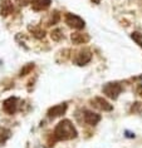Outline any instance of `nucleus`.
<instances>
[{"instance_id":"nucleus-1","label":"nucleus","mask_w":142,"mask_h":148,"mask_svg":"<svg viewBox=\"0 0 142 148\" xmlns=\"http://www.w3.org/2000/svg\"><path fill=\"white\" fill-rule=\"evenodd\" d=\"M78 136L77 129L69 119H63L54 128V140H69Z\"/></svg>"},{"instance_id":"nucleus-2","label":"nucleus","mask_w":142,"mask_h":148,"mask_svg":"<svg viewBox=\"0 0 142 148\" xmlns=\"http://www.w3.org/2000/svg\"><path fill=\"white\" fill-rule=\"evenodd\" d=\"M122 89H123L122 86L119 83H117V82L107 83V84H104L103 88H102L103 93L106 94L108 98H111V99H117L118 95L121 94Z\"/></svg>"},{"instance_id":"nucleus-3","label":"nucleus","mask_w":142,"mask_h":148,"mask_svg":"<svg viewBox=\"0 0 142 148\" xmlns=\"http://www.w3.org/2000/svg\"><path fill=\"white\" fill-rule=\"evenodd\" d=\"M64 21H65V24L68 25V27L73 28V29H77V30H79V29H83L84 25H85L84 20L82 19L81 16L76 15V14H72V13L65 14Z\"/></svg>"},{"instance_id":"nucleus-4","label":"nucleus","mask_w":142,"mask_h":148,"mask_svg":"<svg viewBox=\"0 0 142 148\" xmlns=\"http://www.w3.org/2000/svg\"><path fill=\"white\" fill-rule=\"evenodd\" d=\"M91 59H92V53L89 50L84 49V50L78 51L76 54V57L73 59V63L77 65H85L87 63L91 62Z\"/></svg>"},{"instance_id":"nucleus-5","label":"nucleus","mask_w":142,"mask_h":148,"mask_svg":"<svg viewBox=\"0 0 142 148\" xmlns=\"http://www.w3.org/2000/svg\"><path fill=\"white\" fill-rule=\"evenodd\" d=\"M67 110V104L65 103H62V104H57L48 110V117L50 119H55L57 117H61L62 114H64Z\"/></svg>"},{"instance_id":"nucleus-6","label":"nucleus","mask_w":142,"mask_h":148,"mask_svg":"<svg viewBox=\"0 0 142 148\" xmlns=\"http://www.w3.org/2000/svg\"><path fill=\"white\" fill-rule=\"evenodd\" d=\"M83 122L89 125H96L101 121V116L97 113H93L91 110H83Z\"/></svg>"},{"instance_id":"nucleus-7","label":"nucleus","mask_w":142,"mask_h":148,"mask_svg":"<svg viewBox=\"0 0 142 148\" xmlns=\"http://www.w3.org/2000/svg\"><path fill=\"white\" fill-rule=\"evenodd\" d=\"M92 104L96 107V108H98L101 110H104V112H110V110L113 109V106L110 104L106 99L101 98V97H96L94 99H92Z\"/></svg>"},{"instance_id":"nucleus-8","label":"nucleus","mask_w":142,"mask_h":148,"mask_svg":"<svg viewBox=\"0 0 142 148\" xmlns=\"http://www.w3.org/2000/svg\"><path fill=\"white\" fill-rule=\"evenodd\" d=\"M3 107H4V110L8 114H13L15 113V110L18 108V99L15 97H10L8 99H5L4 101V104H3Z\"/></svg>"},{"instance_id":"nucleus-9","label":"nucleus","mask_w":142,"mask_h":148,"mask_svg":"<svg viewBox=\"0 0 142 148\" xmlns=\"http://www.w3.org/2000/svg\"><path fill=\"white\" fill-rule=\"evenodd\" d=\"M52 4V0H33L32 3V8L35 12H43L47 10Z\"/></svg>"},{"instance_id":"nucleus-10","label":"nucleus","mask_w":142,"mask_h":148,"mask_svg":"<svg viewBox=\"0 0 142 148\" xmlns=\"http://www.w3.org/2000/svg\"><path fill=\"white\" fill-rule=\"evenodd\" d=\"M70 39H72L73 44H84L89 40V35L83 34V33H73Z\"/></svg>"},{"instance_id":"nucleus-11","label":"nucleus","mask_w":142,"mask_h":148,"mask_svg":"<svg viewBox=\"0 0 142 148\" xmlns=\"http://www.w3.org/2000/svg\"><path fill=\"white\" fill-rule=\"evenodd\" d=\"M0 8H1V15H9V14H12L14 12V6L12 4V1H9V0H4L3 1V4H0Z\"/></svg>"},{"instance_id":"nucleus-12","label":"nucleus","mask_w":142,"mask_h":148,"mask_svg":"<svg viewBox=\"0 0 142 148\" xmlns=\"http://www.w3.org/2000/svg\"><path fill=\"white\" fill-rule=\"evenodd\" d=\"M29 30H30L33 34H34L35 38H38V39H42L44 38V30L42 28H39V27H34V28H32V27H29Z\"/></svg>"},{"instance_id":"nucleus-13","label":"nucleus","mask_w":142,"mask_h":148,"mask_svg":"<svg viewBox=\"0 0 142 148\" xmlns=\"http://www.w3.org/2000/svg\"><path fill=\"white\" fill-rule=\"evenodd\" d=\"M9 137H10V131L9 129H6L4 127H0V143L5 142Z\"/></svg>"},{"instance_id":"nucleus-14","label":"nucleus","mask_w":142,"mask_h":148,"mask_svg":"<svg viewBox=\"0 0 142 148\" xmlns=\"http://www.w3.org/2000/svg\"><path fill=\"white\" fill-rule=\"evenodd\" d=\"M50 36H52V39L53 40H55V42H59L62 38H63V34H62V30L59 28H57V29H54L53 32H52V34H50Z\"/></svg>"},{"instance_id":"nucleus-15","label":"nucleus","mask_w":142,"mask_h":148,"mask_svg":"<svg viewBox=\"0 0 142 148\" xmlns=\"http://www.w3.org/2000/svg\"><path fill=\"white\" fill-rule=\"evenodd\" d=\"M131 38H132L134 42H136L137 45H140L142 47V34L141 33H138V32H133L132 34H131Z\"/></svg>"},{"instance_id":"nucleus-16","label":"nucleus","mask_w":142,"mask_h":148,"mask_svg":"<svg viewBox=\"0 0 142 148\" xmlns=\"http://www.w3.org/2000/svg\"><path fill=\"white\" fill-rule=\"evenodd\" d=\"M33 68H34V65H33V64H29V65L27 66V68L21 69V72H20V75H25V73H27V72H29V70H30V69H33Z\"/></svg>"},{"instance_id":"nucleus-17","label":"nucleus","mask_w":142,"mask_h":148,"mask_svg":"<svg viewBox=\"0 0 142 148\" xmlns=\"http://www.w3.org/2000/svg\"><path fill=\"white\" fill-rule=\"evenodd\" d=\"M17 3L19 5H27V4H29V3H33V0H17Z\"/></svg>"},{"instance_id":"nucleus-18","label":"nucleus","mask_w":142,"mask_h":148,"mask_svg":"<svg viewBox=\"0 0 142 148\" xmlns=\"http://www.w3.org/2000/svg\"><path fill=\"white\" fill-rule=\"evenodd\" d=\"M136 93H137V95L142 97V83H141V84H138V87L136 88Z\"/></svg>"},{"instance_id":"nucleus-19","label":"nucleus","mask_w":142,"mask_h":148,"mask_svg":"<svg viewBox=\"0 0 142 148\" xmlns=\"http://www.w3.org/2000/svg\"><path fill=\"white\" fill-rule=\"evenodd\" d=\"M126 137H128V138H134V134H132L131 132L127 131V132H126Z\"/></svg>"},{"instance_id":"nucleus-20","label":"nucleus","mask_w":142,"mask_h":148,"mask_svg":"<svg viewBox=\"0 0 142 148\" xmlns=\"http://www.w3.org/2000/svg\"><path fill=\"white\" fill-rule=\"evenodd\" d=\"M91 1L93 3V4H99V3L102 1V0H91Z\"/></svg>"}]
</instances>
